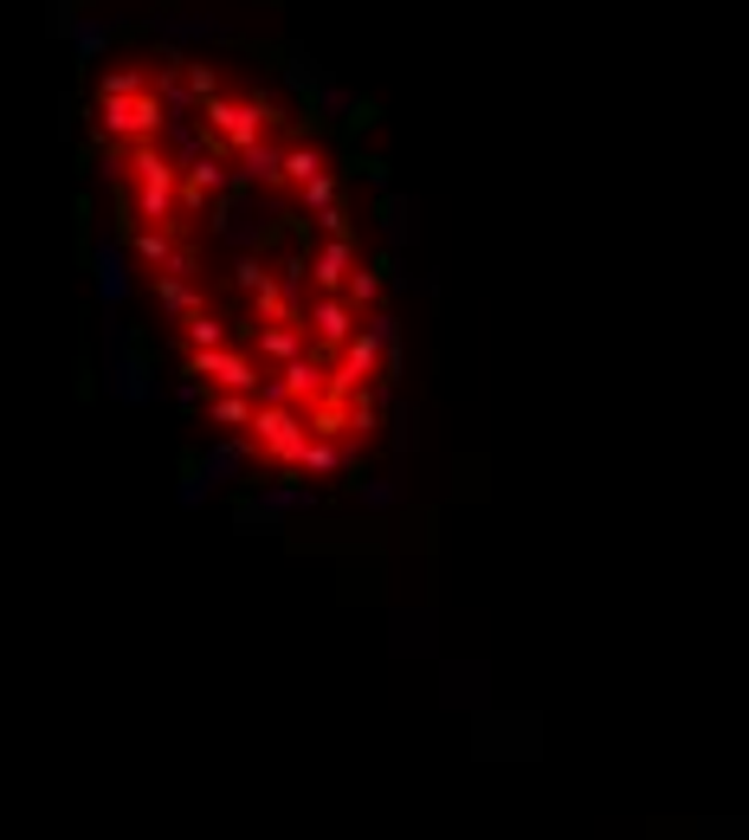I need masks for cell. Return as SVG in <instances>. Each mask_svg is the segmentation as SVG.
<instances>
[{"instance_id":"cell-3","label":"cell","mask_w":749,"mask_h":840,"mask_svg":"<svg viewBox=\"0 0 749 840\" xmlns=\"http://www.w3.org/2000/svg\"><path fill=\"white\" fill-rule=\"evenodd\" d=\"M136 91H150V72L143 65H116V72L98 78V98H136Z\"/></svg>"},{"instance_id":"cell-4","label":"cell","mask_w":749,"mask_h":840,"mask_svg":"<svg viewBox=\"0 0 749 840\" xmlns=\"http://www.w3.org/2000/svg\"><path fill=\"white\" fill-rule=\"evenodd\" d=\"M285 84L310 104V98H317V72H310V59H285Z\"/></svg>"},{"instance_id":"cell-5","label":"cell","mask_w":749,"mask_h":840,"mask_svg":"<svg viewBox=\"0 0 749 840\" xmlns=\"http://www.w3.org/2000/svg\"><path fill=\"white\" fill-rule=\"evenodd\" d=\"M45 7H52V27H59V33L78 20V0H45Z\"/></svg>"},{"instance_id":"cell-2","label":"cell","mask_w":749,"mask_h":840,"mask_svg":"<svg viewBox=\"0 0 749 840\" xmlns=\"http://www.w3.org/2000/svg\"><path fill=\"white\" fill-rule=\"evenodd\" d=\"M65 39H72L78 65H98V59H104V52H111L116 27H111V20H84V13H78L72 27H65Z\"/></svg>"},{"instance_id":"cell-1","label":"cell","mask_w":749,"mask_h":840,"mask_svg":"<svg viewBox=\"0 0 749 840\" xmlns=\"http://www.w3.org/2000/svg\"><path fill=\"white\" fill-rule=\"evenodd\" d=\"M155 33L168 39V45H201V39H220L226 27L207 20V13H155Z\"/></svg>"}]
</instances>
